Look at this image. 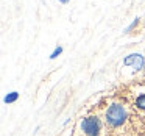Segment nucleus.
Here are the masks:
<instances>
[{"label": "nucleus", "instance_id": "nucleus-8", "mask_svg": "<svg viewBox=\"0 0 145 136\" xmlns=\"http://www.w3.org/2000/svg\"><path fill=\"white\" fill-rule=\"evenodd\" d=\"M144 75H145V67H144Z\"/></svg>", "mask_w": 145, "mask_h": 136}, {"label": "nucleus", "instance_id": "nucleus-2", "mask_svg": "<svg viewBox=\"0 0 145 136\" xmlns=\"http://www.w3.org/2000/svg\"><path fill=\"white\" fill-rule=\"evenodd\" d=\"M120 95L131 105V108L145 122V83H136L126 88V91Z\"/></svg>", "mask_w": 145, "mask_h": 136}, {"label": "nucleus", "instance_id": "nucleus-6", "mask_svg": "<svg viewBox=\"0 0 145 136\" xmlns=\"http://www.w3.org/2000/svg\"><path fill=\"white\" fill-rule=\"evenodd\" d=\"M61 53H63V47H56L53 52H52V55H50V60H55V58H58Z\"/></svg>", "mask_w": 145, "mask_h": 136}, {"label": "nucleus", "instance_id": "nucleus-3", "mask_svg": "<svg viewBox=\"0 0 145 136\" xmlns=\"http://www.w3.org/2000/svg\"><path fill=\"white\" fill-rule=\"evenodd\" d=\"M123 66H131L134 70H140L145 67V58L140 53H131L128 57H125Z\"/></svg>", "mask_w": 145, "mask_h": 136}, {"label": "nucleus", "instance_id": "nucleus-7", "mask_svg": "<svg viewBox=\"0 0 145 136\" xmlns=\"http://www.w3.org/2000/svg\"><path fill=\"white\" fill-rule=\"evenodd\" d=\"M58 2H59V3H63V5H66V3H69L70 0H58Z\"/></svg>", "mask_w": 145, "mask_h": 136}, {"label": "nucleus", "instance_id": "nucleus-1", "mask_svg": "<svg viewBox=\"0 0 145 136\" xmlns=\"http://www.w3.org/2000/svg\"><path fill=\"white\" fill-rule=\"evenodd\" d=\"M98 113L108 136H145V122L120 94L108 99L105 106L98 108Z\"/></svg>", "mask_w": 145, "mask_h": 136}, {"label": "nucleus", "instance_id": "nucleus-4", "mask_svg": "<svg viewBox=\"0 0 145 136\" xmlns=\"http://www.w3.org/2000/svg\"><path fill=\"white\" fill-rule=\"evenodd\" d=\"M17 99H19V92L13 91V92H10V94H8L7 97L3 99V102H5V103H14Z\"/></svg>", "mask_w": 145, "mask_h": 136}, {"label": "nucleus", "instance_id": "nucleus-5", "mask_svg": "<svg viewBox=\"0 0 145 136\" xmlns=\"http://www.w3.org/2000/svg\"><path fill=\"white\" fill-rule=\"evenodd\" d=\"M139 22H140V17H136V19H134V22H131V24H129V25L125 28V33H131L133 30H134L136 27L139 25Z\"/></svg>", "mask_w": 145, "mask_h": 136}]
</instances>
